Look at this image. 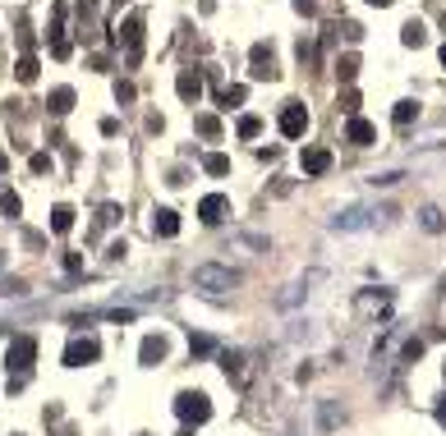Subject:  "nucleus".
Here are the masks:
<instances>
[{"label": "nucleus", "mask_w": 446, "mask_h": 436, "mask_svg": "<svg viewBox=\"0 0 446 436\" xmlns=\"http://www.w3.org/2000/svg\"><path fill=\"white\" fill-rule=\"evenodd\" d=\"M442 64H446V46H442Z\"/></svg>", "instance_id": "obj_34"}, {"label": "nucleus", "mask_w": 446, "mask_h": 436, "mask_svg": "<svg viewBox=\"0 0 446 436\" xmlns=\"http://www.w3.org/2000/svg\"><path fill=\"white\" fill-rule=\"evenodd\" d=\"M202 166H207V175H231V156H221V152H216V156H207Z\"/></svg>", "instance_id": "obj_22"}, {"label": "nucleus", "mask_w": 446, "mask_h": 436, "mask_svg": "<svg viewBox=\"0 0 446 436\" xmlns=\"http://www.w3.org/2000/svg\"><path fill=\"white\" fill-rule=\"evenodd\" d=\"M419 221H423V230H432V234H437V230H442V211H437V207H423V211H419Z\"/></svg>", "instance_id": "obj_23"}, {"label": "nucleus", "mask_w": 446, "mask_h": 436, "mask_svg": "<svg viewBox=\"0 0 446 436\" xmlns=\"http://www.w3.org/2000/svg\"><path fill=\"white\" fill-rule=\"evenodd\" d=\"M139 359L148 363V367H156V363L166 359V335H148V340H143V349H139Z\"/></svg>", "instance_id": "obj_12"}, {"label": "nucleus", "mask_w": 446, "mask_h": 436, "mask_svg": "<svg viewBox=\"0 0 446 436\" xmlns=\"http://www.w3.org/2000/svg\"><path fill=\"white\" fill-rule=\"evenodd\" d=\"M0 267H5V253H0Z\"/></svg>", "instance_id": "obj_35"}, {"label": "nucleus", "mask_w": 446, "mask_h": 436, "mask_svg": "<svg viewBox=\"0 0 446 436\" xmlns=\"http://www.w3.org/2000/svg\"><path fill=\"white\" fill-rule=\"evenodd\" d=\"M64 271H69V276H78V271H83V257H78V253H64Z\"/></svg>", "instance_id": "obj_31"}, {"label": "nucleus", "mask_w": 446, "mask_h": 436, "mask_svg": "<svg viewBox=\"0 0 446 436\" xmlns=\"http://www.w3.org/2000/svg\"><path fill=\"white\" fill-rule=\"evenodd\" d=\"M120 42L129 46V64H139V56H143V19H139V14H129V19H124Z\"/></svg>", "instance_id": "obj_7"}, {"label": "nucleus", "mask_w": 446, "mask_h": 436, "mask_svg": "<svg viewBox=\"0 0 446 436\" xmlns=\"http://www.w3.org/2000/svg\"><path fill=\"white\" fill-rule=\"evenodd\" d=\"M51 230H56V234H69V230H74V207H56L51 211Z\"/></svg>", "instance_id": "obj_15"}, {"label": "nucleus", "mask_w": 446, "mask_h": 436, "mask_svg": "<svg viewBox=\"0 0 446 436\" xmlns=\"http://www.w3.org/2000/svg\"><path fill=\"white\" fill-rule=\"evenodd\" d=\"M400 37H405V46H423V42H428V28H423L419 19H410V23L400 28Z\"/></svg>", "instance_id": "obj_17"}, {"label": "nucleus", "mask_w": 446, "mask_h": 436, "mask_svg": "<svg viewBox=\"0 0 446 436\" xmlns=\"http://www.w3.org/2000/svg\"><path fill=\"white\" fill-rule=\"evenodd\" d=\"M37 69H42V64L32 60V56H23V60H19V69H14V74H19V83H32V78H37Z\"/></svg>", "instance_id": "obj_21"}, {"label": "nucleus", "mask_w": 446, "mask_h": 436, "mask_svg": "<svg viewBox=\"0 0 446 436\" xmlns=\"http://www.w3.org/2000/svg\"><path fill=\"white\" fill-rule=\"evenodd\" d=\"M198 134H207V138H216V134H221V124H216V120H212V115H202V120H198Z\"/></svg>", "instance_id": "obj_29"}, {"label": "nucleus", "mask_w": 446, "mask_h": 436, "mask_svg": "<svg viewBox=\"0 0 446 436\" xmlns=\"http://www.w3.org/2000/svg\"><path fill=\"white\" fill-rule=\"evenodd\" d=\"M304 170L308 175H327V170H331V152L327 147H304Z\"/></svg>", "instance_id": "obj_11"}, {"label": "nucleus", "mask_w": 446, "mask_h": 436, "mask_svg": "<svg viewBox=\"0 0 446 436\" xmlns=\"http://www.w3.org/2000/svg\"><path fill=\"white\" fill-rule=\"evenodd\" d=\"M193 285L207 289V294H226V289L239 285V276H235L231 267H216V262H202V267H193Z\"/></svg>", "instance_id": "obj_1"}, {"label": "nucleus", "mask_w": 446, "mask_h": 436, "mask_svg": "<svg viewBox=\"0 0 446 436\" xmlns=\"http://www.w3.org/2000/svg\"><path fill=\"white\" fill-rule=\"evenodd\" d=\"M437 422H442V427H446V395H442V400H437Z\"/></svg>", "instance_id": "obj_32"}, {"label": "nucleus", "mask_w": 446, "mask_h": 436, "mask_svg": "<svg viewBox=\"0 0 446 436\" xmlns=\"http://www.w3.org/2000/svg\"><path fill=\"white\" fill-rule=\"evenodd\" d=\"M32 359H37V340H32V335H19V340H10V354H5V367H14V376H28Z\"/></svg>", "instance_id": "obj_3"}, {"label": "nucleus", "mask_w": 446, "mask_h": 436, "mask_svg": "<svg viewBox=\"0 0 446 436\" xmlns=\"http://www.w3.org/2000/svg\"><path fill=\"white\" fill-rule=\"evenodd\" d=\"M221 367H226V376H235L239 386L248 381V372H244V354H231V349H226V354H221Z\"/></svg>", "instance_id": "obj_14"}, {"label": "nucleus", "mask_w": 446, "mask_h": 436, "mask_svg": "<svg viewBox=\"0 0 446 436\" xmlns=\"http://www.w3.org/2000/svg\"><path fill=\"white\" fill-rule=\"evenodd\" d=\"M368 5H382V10H386V5H391V0H368Z\"/></svg>", "instance_id": "obj_33"}, {"label": "nucleus", "mask_w": 446, "mask_h": 436, "mask_svg": "<svg viewBox=\"0 0 446 436\" xmlns=\"http://www.w3.org/2000/svg\"><path fill=\"white\" fill-rule=\"evenodd\" d=\"M414 115H419V106H414V101H400V106H396V124H410Z\"/></svg>", "instance_id": "obj_26"}, {"label": "nucleus", "mask_w": 446, "mask_h": 436, "mask_svg": "<svg viewBox=\"0 0 446 436\" xmlns=\"http://www.w3.org/2000/svg\"><path fill=\"white\" fill-rule=\"evenodd\" d=\"M175 413L185 418V427H198V422L212 418V400L202 391H185V395H175Z\"/></svg>", "instance_id": "obj_2"}, {"label": "nucleus", "mask_w": 446, "mask_h": 436, "mask_svg": "<svg viewBox=\"0 0 446 436\" xmlns=\"http://www.w3.org/2000/svg\"><path fill=\"white\" fill-rule=\"evenodd\" d=\"M340 110L354 120V110H359V92H345V97H340Z\"/></svg>", "instance_id": "obj_28"}, {"label": "nucleus", "mask_w": 446, "mask_h": 436, "mask_svg": "<svg viewBox=\"0 0 446 436\" xmlns=\"http://www.w3.org/2000/svg\"><path fill=\"white\" fill-rule=\"evenodd\" d=\"M336 74H340V83H354V74H359V56H340Z\"/></svg>", "instance_id": "obj_19"}, {"label": "nucleus", "mask_w": 446, "mask_h": 436, "mask_svg": "<svg viewBox=\"0 0 446 436\" xmlns=\"http://www.w3.org/2000/svg\"><path fill=\"white\" fill-rule=\"evenodd\" d=\"M400 359H405V363L423 359V340H405V349H400Z\"/></svg>", "instance_id": "obj_25"}, {"label": "nucleus", "mask_w": 446, "mask_h": 436, "mask_svg": "<svg viewBox=\"0 0 446 436\" xmlns=\"http://www.w3.org/2000/svg\"><path fill=\"white\" fill-rule=\"evenodd\" d=\"M262 134V120L258 115H244V120H239V138H258Z\"/></svg>", "instance_id": "obj_24"}, {"label": "nucleus", "mask_w": 446, "mask_h": 436, "mask_svg": "<svg viewBox=\"0 0 446 436\" xmlns=\"http://www.w3.org/2000/svg\"><path fill=\"white\" fill-rule=\"evenodd\" d=\"M253 78H277V69H272V51H267V46H253Z\"/></svg>", "instance_id": "obj_13"}, {"label": "nucleus", "mask_w": 446, "mask_h": 436, "mask_svg": "<svg viewBox=\"0 0 446 436\" xmlns=\"http://www.w3.org/2000/svg\"><path fill=\"white\" fill-rule=\"evenodd\" d=\"M189 349H193V359H207V354H216V340H212V335H193Z\"/></svg>", "instance_id": "obj_20"}, {"label": "nucleus", "mask_w": 446, "mask_h": 436, "mask_svg": "<svg viewBox=\"0 0 446 436\" xmlns=\"http://www.w3.org/2000/svg\"><path fill=\"white\" fill-rule=\"evenodd\" d=\"M47 106L56 110V115H69V110H74V88H56Z\"/></svg>", "instance_id": "obj_16"}, {"label": "nucleus", "mask_w": 446, "mask_h": 436, "mask_svg": "<svg viewBox=\"0 0 446 436\" xmlns=\"http://www.w3.org/2000/svg\"><path fill=\"white\" fill-rule=\"evenodd\" d=\"M198 216H202V226H221L226 216H231V197H221V193H207L198 202Z\"/></svg>", "instance_id": "obj_5"}, {"label": "nucleus", "mask_w": 446, "mask_h": 436, "mask_svg": "<svg viewBox=\"0 0 446 436\" xmlns=\"http://www.w3.org/2000/svg\"><path fill=\"white\" fill-rule=\"evenodd\" d=\"M345 138H350L354 147H373V143H377V129H373L368 120H359V115H354L350 129H345Z\"/></svg>", "instance_id": "obj_9"}, {"label": "nucleus", "mask_w": 446, "mask_h": 436, "mask_svg": "<svg viewBox=\"0 0 446 436\" xmlns=\"http://www.w3.org/2000/svg\"><path fill=\"white\" fill-rule=\"evenodd\" d=\"M175 88H180L185 101H198V97H202V74H198V69H185V74L175 78Z\"/></svg>", "instance_id": "obj_10"}, {"label": "nucleus", "mask_w": 446, "mask_h": 436, "mask_svg": "<svg viewBox=\"0 0 446 436\" xmlns=\"http://www.w3.org/2000/svg\"><path fill=\"white\" fill-rule=\"evenodd\" d=\"M239 101H244V88H226V92H221V106H226V110L239 106Z\"/></svg>", "instance_id": "obj_27"}, {"label": "nucleus", "mask_w": 446, "mask_h": 436, "mask_svg": "<svg viewBox=\"0 0 446 436\" xmlns=\"http://www.w3.org/2000/svg\"><path fill=\"white\" fill-rule=\"evenodd\" d=\"M0 211H5V216H19V211H23V202H19V193L10 189V184L0 189Z\"/></svg>", "instance_id": "obj_18"}, {"label": "nucleus", "mask_w": 446, "mask_h": 436, "mask_svg": "<svg viewBox=\"0 0 446 436\" xmlns=\"http://www.w3.org/2000/svg\"><path fill=\"white\" fill-rule=\"evenodd\" d=\"M47 170H51V156L47 152H37V156H32V175H47Z\"/></svg>", "instance_id": "obj_30"}, {"label": "nucleus", "mask_w": 446, "mask_h": 436, "mask_svg": "<svg viewBox=\"0 0 446 436\" xmlns=\"http://www.w3.org/2000/svg\"><path fill=\"white\" fill-rule=\"evenodd\" d=\"M152 234H161V239H175V234H180V216H175L170 207H156V211H152Z\"/></svg>", "instance_id": "obj_8"}, {"label": "nucleus", "mask_w": 446, "mask_h": 436, "mask_svg": "<svg viewBox=\"0 0 446 436\" xmlns=\"http://www.w3.org/2000/svg\"><path fill=\"white\" fill-rule=\"evenodd\" d=\"M88 363H97V340L93 335H74L69 349H64V367H88Z\"/></svg>", "instance_id": "obj_4"}, {"label": "nucleus", "mask_w": 446, "mask_h": 436, "mask_svg": "<svg viewBox=\"0 0 446 436\" xmlns=\"http://www.w3.org/2000/svg\"><path fill=\"white\" fill-rule=\"evenodd\" d=\"M308 129V110L299 101H285V110H281V134L285 138H299Z\"/></svg>", "instance_id": "obj_6"}]
</instances>
